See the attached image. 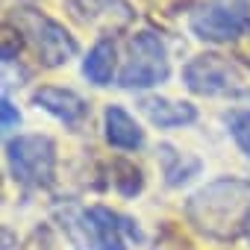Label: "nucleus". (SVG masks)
Wrapping results in <instances>:
<instances>
[{
    "label": "nucleus",
    "mask_w": 250,
    "mask_h": 250,
    "mask_svg": "<svg viewBox=\"0 0 250 250\" xmlns=\"http://www.w3.org/2000/svg\"><path fill=\"white\" fill-rule=\"evenodd\" d=\"M188 224L215 241H235L250 229V180L218 177L186 200Z\"/></svg>",
    "instance_id": "1"
},
{
    "label": "nucleus",
    "mask_w": 250,
    "mask_h": 250,
    "mask_svg": "<svg viewBox=\"0 0 250 250\" xmlns=\"http://www.w3.org/2000/svg\"><path fill=\"white\" fill-rule=\"evenodd\" d=\"M30 47L33 53L39 56V62L44 68H62L68 65L74 56H77V39L53 18H47L44 12L39 9H30V6H15L9 12V21H6Z\"/></svg>",
    "instance_id": "2"
},
{
    "label": "nucleus",
    "mask_w": 250,
    "mask_h": 250,
    "mask_svg": "<svg viewBox=\"0 0 250 250\" xmlns=\"http://www.w3.org/2000/svg\"><path fill=\"white\" fill-rule=\"evenodd\" d=\"M6 162L21 186L47 188L56 177V142L42 133L15 136L6 142Z\"/></svg>",
    "instance_id": "3"
},
{
    "label": "nucleus",
    "mask_w": 250,
    "mask_h": 250,
    "mask_svg": "<svg viewBox=\"0 0 250 250\" xmlns=\"http://www.w3.org/2000/svg\"><path fill=\"white\" fill-rule=\"evenodd\" d=\"M183 83L200 97H241L247 94L244 74L221 53H200L183 68Z\"/></svg>",
    "instance_id": "4"
},
{
    "label": "nucleus",
    "mask_w": 250,
    "mask_h": 250,
    "mask_svg": "<svg viewBox=\"0 0 250 250\" xmlns=\"http://www.w3.org/2000/svg\"><path fill=\"white\" fill-rule=\"evenodd\" d=\"M171 77V62L165 42L153 30H142L130 39V59L124 65L118 85L121 88H153Z\"/></svg>",
    "instance_id": "5"
},
{
    "label": "nucleus",
    "mask_w": 250,
    "mask_h": 250,
    "mask_svg": "<svg viewBox=\"0 0 250 250\" xmlns=\"http://www.w3.org/2000/svg\"><path fill=\"white\" fill-rule=\"evenodd\" d=\"M191 33L200 42L227 44L250 33V0H209L188 18Z\"/></svg>",
    "instance_id": "6"
},
{
    "label": "nucleus",
    "mask_w": 250,
    "mask_h": 250,
    "mask_svg": "<svg viewBox=\"0 0 250 250\" xmlns=\"http://www.w3.org/2000/svg\"><path fill=\"white\" fill-rule=\"evenodd\" d=\"M83 229L88 235L91 250H127V238H142V229L136 227L133 218L118 215L106 206H88L83 212Z\"/></svg>",
    "instance_id": "7"
},
{
    "label": "nucleus",
    "mask_w": 250,
    "mask_h": 250,
    "mask_svg": "<svg viewBox=\"0 0 250 250\" xmlns=\"http://www.w3.org/2000/svg\"><path fill=\"white\" fill-rule=\"evenodd\" d=\"M68 12L74 21L100 30L103 36L121 33L136 21V9L130 0H68Z\"/></svg>",
    "instance_id": "8"
},
{
    "label": "nucleus",
    "mask_w": 250,
    "mask_h": 250,
    "mask_svg": "<svg viewBox=\"0 0 250 250\" xmlns=\"http://www.w3.org/2000/svg\"><path fill=\"white\" fill-rule=\"evenodd\" d=\"M33 103L39 109H44L47 115H53L56 121L68 124V127H74V124H80L85 115H88V103L71 91V88H59V85H42L33 91Z\"/></svg>",
    "instance_id": "9"
},
{
    "label": "nucleus",
    "mask_w": 250,
    "mask_h": 250,
    "mask_svg": "<svg viewBox=\"0 0 250 250\" xmlns=\"http://www.w3.org/2000/svg\"><path fill=\"white\" fill-rule=\"evenodd\" d=\"M103 133H106V142L118 150L145 147V130L139 127V121L118 103H109L103 109Z\"/></svg>",
    "instance_id": "10"
},
{
    "label": "nucleus",
    "mask_w": 250,
    "mask_h": 250,
    "mask_svg": "<svg viewBox=\"0 0 250 250\" xmlns=\"http://www.w3.org/2000/svg\"><path fill=\"white\" fill-rule=\"evenodd\" d=\"M139 109L150 118L153 127H162V130L186 127V124H194L197 121V106L188 103V100H171V97L150 94V97H142L139 100Z\"/></svg>",
    "instance_id": "11"
},
{
    "label": "nucleus",
    "mask_w": 250,
    "mask_h": 250,
    "mask_svg": "<svg viewBox=\"0 0 250 250\" xmlns=\"http://www.w3.org/2000/svg\"><path fill=\"white\" fill-rule=\"evenodd\" d=\"M115 74V42L103 36L83 59V77L94 85H109Z\"/></svg>",
    "instance_id": "12"
},
{
    "label": "nucleus",
    "mask_w": 250,
    "mask_h": 250,
    "mask_svg": "<svg viewBox=\"0 0 250 250\" xmlns=\"http://www.w3.org/2000/svg\"><path fill=\"white\" fill-rule=\"evenodd\" d=\"M156 153H159V162H162L165 183H168L171 188L188 183V180L200 171V159H197V156H191V153H180V150H174L171 145H159Z\"/></svg>",
    "instance_id": "13"
},
{
    "label": "nucleus",
    "mask_w": 250,
    "mask_h": 250,
    "mask_svg": "<svg viewBox=\"0 0 250 250\" xmlns=\"http://www.w3.org/2000/svg\"><path fill=\"white\" fill-rule=\"evenodd\" d=\"M112 186L121 197H136L145 191V174L130 159H115L112 162Z\"/></svg>",
    "instance_id": "14"
},
{
    "label": "nucleus",
    "mask_w": 250,
    "mask_h": 250,
    "mask_svg": "<svg viewBox=\"0 0 250 250\" xmlns=\"http://www.w3.org/2000/svg\"><path fill=\"white\" fill-rule=\"evenodd\" d=\"M227 124H229V136H232V142L238 145V150H241L244 156H250V109L232 112Z\"/></svg>",
    "instance_id": "15"
},
{
    "label": "nucleus",
    "mask_w": 250,
    "mask_h": 250,
    "mask_svg": "<svg viewBox=\"0 0 250 250\" xmlns=\"http://www.w3.org/2000/svg\"><path fill=\"white\" fill-rule=\"evenodd\" d=\"M156 250H194V247H191L183 235H177L171 227H165L162 235L156 238Z\"/></svg>",
    "instance_id": "16"
},
{
    "label": "nucleus",
    "mask_w": 250,
    "mask_h": 250,
    "mask_svg": "<svg viewBox=\"0 0 250 250\" xmlns=\"http://www.w3.org/2000/svg\"><path fill=\"white\" fill-rule=\"evenodd\" d=\"M21 124V112H18V106L3 94V100H0V127L3 130H12V127H18Z\"/></svg>",
    "instance_id": "17"
}]
</instances>
